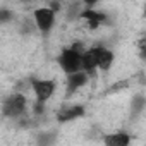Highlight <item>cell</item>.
I'll use <instances>...</instances> for the list:
<instances>
[{"instance_id": "1", "label": "cell", "mask_w": 146, "mask_h": 146, "mask_svg": "<svg viewBox=\"0 0 146 146\" xmlns=\"http://www.w3.org/2000/svg\"><path fill=\"white\" fill-rule=\"evenodd\" d=\"M81 55H83L81 52H76L72 48L62 52V55L58 57V62L67 74H74V72L81 70Z\"/></svg>"}, {"instance_id": "4", "label": "cell", "mask_w": 146, "mask_h": 146, "mask_svg": "<svg viewBox=\"0 0 146 146\" xmlns=\"http://www.w3.org/2000/svg\"><path fill=\"white\" fill-rule=\"evenodd\" d=\"M35 19H36V24L40 28V31L43 35H46L52 26H53V21H55V12H52L48 7H43V9H38L35 12Z\"/></svg>"}, {"instance_id": "13", "label": "cell", "mask_w": 146, "mask_h": 146, "mask_svg": "<svg viewBox=\"0 0 146 146\" xmlns=\"http://www.w3.org/2000/svg\"><path fill=\"white\" fill-rule=\"evenodd\" d=\"M11 19V12L9 11H0V21H7Z\"/></svg>"}, {"instance_id": "6", "label": "cell", "mask_w": 146, "mask_h": 146, "mask_svg": "<svg viewBox=\"0 0 146 146\" xmlns=\"http://www.w3.org/2000/svg\"><path fill=\"white\" fill-rule=\"evenodd\" d=\"M84 113V108L81 105H72V107H64L58 110L57 113V120L58 122H67V120H72V119H78L79 115Z\"/></svg>"}, {"instance_id": "9", "label": "cell", "mask_w": 146, "mask_h": 146, "mask_svg": "<svg viewBox=\"0 0 146 146\" xmlns=\"http://www.w3.org/2000/svg\"><path fill=\"white\" fill-rule=\"evenodd\" d=\"M105 146H129V136L124 132L110 134L105 137Z\"/></svg>"}, {"instance_id": "12", "label": "cell", "mask_w": 146, "mask_h": 146, "mask_svg": "<svg viewBox=\"0 0 146 146\" xmlns=\"http://www.w3.org/2000/svg\"><path fill=\"white\" fill-rule=\"evenodd\" d=\"M143 107H144V100H143V98H136V100H134V108H136V112H141Z\"/></svg>"}, {"instance_id": "8", "label": "cell", "mask_w": 146, "mask_h": 146, "mask_svg": "<svg viewBox=\"0 0 146 146\" xmlns=\"http://www.w3.org/2000/svg\"><path fill=\"white\" fill-rule=\"evenodd\" d=\"M81 17L88 21V24H90L91 29H95L100 23H103V21L107 19L105 14H102V12H95V11H84V12L81 14Z\"/></svg>"}, {"instance_id": "11", "label": "cell", "mask_w": 146, "mask_h": 146, "mask_svg": "<svg viewBox=\"0 0 146 146\" xmlns=\"http://www.w3.org/2000/svg\"><path fill=\"white\" fill-rule=\"evenodd\" d=\"M53 141V134H41L40 137H38V144L40 146H50V143Z\"/></svg>"}, {"instance_id": "7", "label": "cell", "mask_w": 146, "mask_h": 146, "mask_svg": "<svg viewBox=\"0 0 146 146\" xmlns=\"http://www.w3.org/2000/svg\"><path fill=\"white\" fill-rule=\"evenodd\" d=\"M88 79V74L84 70H79V72H74V74H69V81H67V91L69 95L74 93L78 88H81Z\"/></svg>"}, {"instance_id": "2", "label": "cell", "mask_w": 146, "mask_h": 146, "mask_svg": "<svg viewBox=\"0 0 146 146\" xmlns=\"http://www.w3.org/2000/svg\"><path fill=\"white\" fill-rule=\"evenodd\" d=\"M24 107H26V98L23 95H14V96H9L4 103V113L7 117H17L24 112Z\"/></svg>"}, {"instance_id": "3", "label": "cell", "mask_w": 146, "mask_h": 146, "mask_svg": "<svg viewBox=\"0 0 146 146\" xmlns=\"http://www.w3.org/2000/svg\"><path fill=\"white\" fill-rule=\"evenodd\" d=\"M33 90L36 93V98H38V105H43L55 91V83L52 81H43V79H36L33 81Z\"/></svg>"}, {"instance_id": "5", "label": "cell", "mask_w": 146, "mask_h": 146, "mask_svg": "<svg viewBox=\"0 0 146 146\" xmlns=\"http://www.w3.org/2000/svg\"><path fill=\"white\" fill-rule=\"evenodd\" d=\"M98 57H100V48H91L81 55V69L84 72H91L95 67H98Z\"/></svg>"}, {"instance_id": "10", "label": "cell", "mask_w": 146, "mask_h": 146, "mask_svg": "<svg viewBox=\"0 0 146 146\" xmlns=\"http://www.w3.org/2000/svg\"><path fill=\"white\" fill-rule=\"evenodd\" d=\"M112 60H113V55H112V52H108V50H105V48H100L98 67H100V69H103V70H107V69L110 67Z\"/></svg>"}]
</instances>
